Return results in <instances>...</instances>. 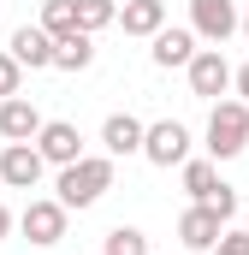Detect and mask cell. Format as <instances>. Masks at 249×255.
I'll use <instances>...</instances> for the list:
<instances>
[{
    "label": "cell",
    "mask_w": 249,
    "mask_h": 255,
    "mask_svg": "<svg viewBox=\"0 0 249 255\" xmlns=\"http://www.w3.org/2000/svg\"><path fill=\"white\" fill-rule=\"evenodd\" d=\"M60 202L65 208H95L101 196L113 190V154H83V160H71L60 166Z\"/></svg>",
    "instance_id": "obj_1"
},
{
    "label": "cell",
    "mask_w": 249,
    "mask_h": 255,
    "mask_svg": "<svg viewBox=\"0 0 249 255\" xmlns=\"http://www.w3.org/2000/svg\"><path fill=\"white\" fill-rule=\"evenodd\" d=\"M244 148H249V101L226 95V101H214V113H208V154H214V160H232V154H244Z\"/></svg>",
    "instance_id": "obj_2"
},
{
    "label": "cell",
    "mask_w": 249,
    "mask_h": 255,
    "mask_svg": "<svg viewBox=\"0 0 249 255\" xmlns=\"http://www.w3.org/2000/svg\"><path fill=\"white\" fill-rule=\"evenodd\" d=\"M190 30L208 48H220V42H232L244 30V12H238V0H190Z\"/></svg>",
    "instance_id": "obj_3"
},
{
    "label": "cell",
    "mask_w": 249,
    "mask_h": 255,
    "mask_svg": "<svg viewBox=\"0 0 249 255\" xmlns=\"http://www.w3.org/2000/svg\"><path fill=\"white\" fill-rule=\"evenodd\" d=\"M226 226H232V220H226L214 202H190L184 214H178V244H184V250H196V255H208L220 238H226Z\"/></svg>",
    "instance_id": "obj_4"
},
{
    "label": "cell",
    "mask_w": 249,
    "mask_h": 255,
    "mask_svg": "<svg viewBox=\"0 0 249 255\" xmlns=\"http://www.w3.org/2000/svg\"><path fill=\"white\" fill-rule=\"evenodd\" d=\"M65 214H71V208H65L60 196H36V202L18 214V226H24V238H30L36 250H54L65 238Z\"/></svg>",
    "instance_id": "obj_5"
},
{
    "label": "cell",
    "mask_w": 249,
    "mask_h": 255,
    "mask_svg": "<svg viewBox=\"0 0 249 255\" xmlns=\"http://www.w3.org/2000/svg\"><path fill=\"white\" fill-rule=\"evenodd\" d=\"M184 71H190V95H196V101H226V89H232V77H238L220 48H202Z\"/></svg>",
    "instance_id": "obj_6"
},
{
    "label": "cell",
    "mask_w": 249,
    "mask_h": 255,
    "mask_svg": "<svg viewBox=\"0 0 249 255\" xmlns=\"http://www.w3.org/2000/svg\"><path fill=\"white\" fill-rule=\"evenodd\" d=\"M142 160L148 166H184L190 160V130L178 119H154L148 136H142Z\"/></svg>",
    "instance_id": "obj_7"
},
{
    "label": "cell",
    "mask_w": 249,
    "mask_h": 255,
    "mask_svg": "<svg viewBox=\"0 0 249 255\" xmlns=\"http://www.w3.org/2000/svg\"><path fill=\"white\" fill-rule=\"evenodd\" d=\"M42 172H48V160H42L36 142H6V148H0V184H12V190H36Z\"/></svg>",
    "instance_id": "obj_8"
},
{
    "label": "cell",
    "mask_w": 249,
    "mask_h": 255,
    "mask_svg": "<svg viewBox=\"0 0 249 255\" xmlns=\"http://www.w3.org/2000/svg\"><path fill=\"white\" fill-rule=\"evenodd\" d=\"M36 148H42L48 166H71V160H83V130L71 125V119H48L42 136H36Z\"/></svg>",
    "instance_id": "obj_9"
},
{
    "label": "cell",
    "mask_w": 249,
    "mask_h": 255,
    "mask_svg": "<svg viewBox=\"0 0 249 255\" xmlns=\"http://www.w3.org/2000/svg\"><path fill=\"white\" fill-rule=\"evenodd\" d=\"M42 125H48V119L36 113V101H24V95H6V101H0V136H6V142H36Z\"/></svg>",
    "instance_id": "obj_10"
},
{
    "label": "cell",
    "mask_w": 249,
    "mask_h": 255,
    "mask_svg": "<svg viewBox=\"0 0 249 255\" xmlns=\"http://www.w3.org/2000/svg\"><path fill=\"white\" fill-rule=\"evenodd\" d=\"M6 48H12V60L30 65V71H48V65H54V36H48L42 24H18Z\"/></svg>",
    "instance_id": "obj_11"
},
{
    "label": "cell",
    "mask_w": 249,
    "mask_h": 255,
    "mask_svg": "<svg viewBox=\"0 0 249 255\" xmlns=\"http://www.w3.org/2000/svg\"><path fill=\"white\" fill-rule=\"evenodd\" d=\"M142 136H148V125H142L136 113H113V119L101 125V148H107L113 160H124V154H142Z\"/></svg>",
    "instance_id": "obj_12"
},
{
    "label": "cell",
    "mask_w": 249,
    "mask_h": 255,
    "mask_svg": "<svg viewBox=\"0 0 249 255\" xmlns=\"http://www.w3.org/2000/svg\"><path fill=\"white\" fill-rule=\"evenodd\" d=\"M196 42H202L196 30H160V36H154V48H148V60L160 65V71H178V65H190L196 54H202Z\"/></svg>",
    "instance_id": "obj_13"
},
{
    "label": "cell",
    "mask_w": 249,
    "mask_h": 255,
    "mask_svg": "<svg viewBox=\"0 0 249 255\" xmlns=\"http://www.w3.org/2000/svg\"><path fill=\"white\" fill-rule=\"evenodd\" d=\"M119 24H124V36H160L166 30V0H124L119 6Z\"/></svg>",
    "instance_id": "obj_14"
},
{
    "label": "cell",
    "mask_w": 249,
    "mask_h": 255,
    "mask_svg": "<svg viewBox=\"0 0 249 255\" xmlns=\"http://www.w3.org/2000/svg\"><path fill=\"white\" fill-rule=\"evenodd\" d=\"M95 65V36L89 30H71L54 42V71H89Z\"/></svg>",
    "instance_id": "obj_15"
},
{
    "label": "cell",
    "mask_w": 249,
    "mask_h": 255,
    "mask_svg": "<svg viewBox=\"0 0 249 255\" xmlns=\"http://www.w3.org/2000/svg\"><path fill=\"white\" fill-rule=\"evenodd\" d=\"M220 166H214V154L208 160H184V190H190V202H214L220 196Z\"/></svg>",
    "instance_id": "obj_16"
},
{
    "label": "cell",
    "mask_w": 249,
    "mask_h": 255,
    "mask_svg": "<svg viewBox=\"0 0 249 255\" xmlns=\"http://www.w3.org/2000/svg\"><path fill=\"white\" fill-rule=\"evenodd\" d=\"M36 24H42L54 42L71 36V30H77V0H42V18H36Z\"/></svg>",
    "instance_id": "obj_17"
},
{
    "label": "cell",
    "mask_w": 249,
    "mask_h": 255,
    "mask_svg": "<svg viewBox=\"0 0 249 255\" xmlns=\"http://www.w3.org/2000/svg\"><path fill=\"white\" fill-rule=\"evenodd\" d=\"M107 24H119V0H77V30H107Z\"/></svg>",
    "instance_id": "obj_18"
},
{
    "label": "cell",
    "mask_w": 249,
    "mask_h": 255,
    "mask_svg": "<svg viewBox=\"0 0 249 255\" xmlns=\"http://www.w3.org/2000/svg\"><path fill=\"white\" fill-rule=\"evenodd\" d=\"M101 255H148V232H136V226H113L107 244H101Z\"/></svg>",
    "instance_id": "obj_19"
},
{
    "label": "cell",
    "mask_w": 249,
    "mask_h": 255,
    "mask_svg": "<svg viewBox=\"0 0 249 255\" xmlns=\"http://www.w3.org/2000/svg\"><path fill=\"white\" fill-rule=\"evenodd\" d=\"M18 89H24V65L12 60V48H0V101L18 95Z\"/></svg>",
    "instance_id": "obj_20"
},
{
    "label": "cell",
    "mask_w": 249,
    "mask_h": 255,
    "mask_svg": "<svg viewBox=\"0 0 249 255\" xmlns=\"http://www.w3.org/2000/svg\"><path fill=\"white\" fill-rule=\"evenodd\" d=\"M208 255H249V232H232V226H226V238H220Z\"/></svg>",
    "instance_id": "obj_21"
},
{
    "label": "cell",
    "mask_w": 249,
    "mask_h": 255,
    "mask_svg": "<svg viewBox=\"0 0 249 255\" xmlns=\"http://www.w3.org/2000/svg\"><path fill=\"white\" fill-rule=\"evenodd\" d=\"M214 208H220V214L232 220V214H238V190H232V184H220V196H214Z\"/></svg>",
    "instance_id": "obj_22"
},
{
    "label": "cell",
    "mask_w": 249,
    "mask_h": 255,
    "mask_svg": "<svg viewBox=\"0 0 249 255\" xmlns=\"http://www.w3.org/2000/svg\"><path fill=\"white\" fill-rule=\"evenodd\" d=\"M232 89H238V101H249V60L238 65V77H232Z\"/></svg>",
    "instance_id": "obj_23"
},
{
    "label": "cell",
    "mask_w": 249,
    "mask_h": 255,
    "mask_svg": "<svg viewBox=\"0 0 249 255\" xmlns=\"http://www.w3.org/2000/svg\"><path fill=\"white\" fill-rule=\"evenodd\" d=\"M6 232H12V208L0 202V238H6Z\"/></svg>",
    "instance_id": "obj_24"
},
{
    "label": "cell",
    "mask_w": 249,
    "mask_h": 255,
    "mask_svg": "<svg viewBox=\"0 0 249 255\" xmlns=\"http://www.w3.org/2000/svg\"><path fill=\"white\" fill-rule=\"evenodd\" d=\"M244 36H249V12H244Z\"/></svg>",
    "instance_id": "obj_25"
}]
</instances>
